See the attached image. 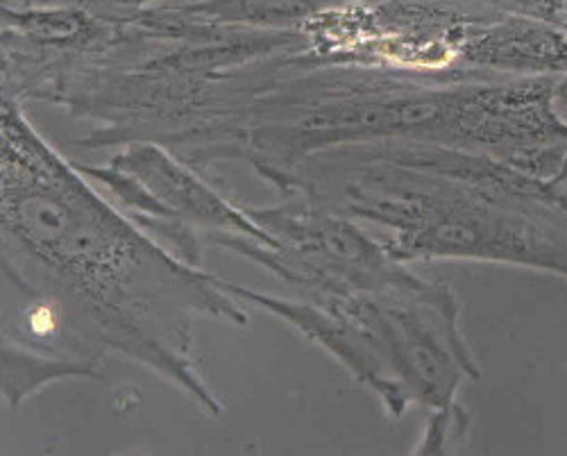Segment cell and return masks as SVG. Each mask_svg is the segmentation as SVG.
I'll return each instance as SVG.
<instances>
[{"label":"cell","instance_id":"1","mask_svg":"<svg viewBox=\"0 0 567 456\" xmlns=\"http://www.w3.org/2000/svg\"><path fill=\"white\" fill-rule=\"evenodd\" d=\"M3 276L62 300L107 352H121L218 416L198 373L196 315L248 325L220 278L182 261L118 214L3 96Z\"/></svg>","mask_w":567,"mask_h":456},{"label":"cell","instance_id":"2","mask_svg":"<svg viewBox=\"0 0 567 456\" xmlns=\"http://www.w3.org/2000/svg\"><path fill=\"white\" fill-rule=\"evenodd\" d=\"M223 289L332 352L395 418L411 402L450 406L461 380L480 377L461 336L456 296L415 276L384 291L316 300L268 296L227 280Z\"/></svg>","mask_w":567,"mask_h":456},{"label":"cell","instance_id":"3","mask_svg":"<svg viewBox=\"0 0 567 456\" xmlns=\"http://www.w3.org/2000/svg\"><path fill=\"white\" fill-rule=\"evenodd\" d=\"M82 170L101 177L146 232L166 239L168 250L186 263L200 268L196 230H205L214 243L225 237H244L275 248V239L250 214L227 205L192 170L155 146H136L110 168Z\"/></svg>","mask_w":567,"mask_h":456},{"label":"cell","instance_id":"4","mask_svg":"<svg viewBox=\"0 0 567 456\" xmlns=\"http://www.w3.org/2000/svg\"><path fill=\"white\" fill-rule=\"evenodd\" d=\"M434 416L427 423V429L422 432L420 445L415 452H445L452 445H458V438L465 434L467 418L461 412V406L450 404L443 408H434Z\"/></svg>","mask_w":567,"mask_h":456}]
</instances>
